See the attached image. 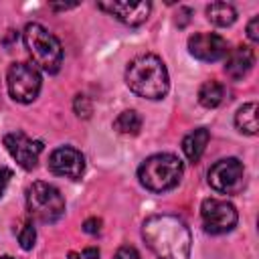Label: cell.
I'll return each mask as SVG.
<instances>
[{
	"label": "cell",
	"instance_id": "1",
	"mask_svg": "<svg viewBox=\"0 0 259 259\" xmlns=\"http://www.w3.org/2000/svg\"><path fill=\"white\" fill-rule=\"evenodd\" d=\"M142 237L158 259H190V229L176 214L148 217L142 225Z\"/></svg>",
	"mask_w": 259,
	"mask_h": 259
},
{
	"label": "cell",
	"instance_id": "2",
	"mask_svg": "<svg viewBox=\"0 0 259 259\" xmlns=\"http://www.w3.org/2000/svg\"><path fill=\"white\" fill-rule=\"evenodd\" d=\"M125 83L136 95L146 99H162L170 87L164 61L150 53L138 55L130 61L125 69Z\"/></svg>",
	"mask_w": 259,
	"mask_h": 259
},
{
	"label": "cell",
	"instance_id": "3",
	"mask_svg": "<svg viewBox=\"0 0 259 259\" xmlns=\"http://www.w3.org/2000/svg\"><path fill=\"white\" fill-rule=\"evenodd\" d=\"M184 166L174 154H154L146 158L138 168L140 184L152 192H166L178 186Z\"/></svg>",
	"mask_w": 259,
	"mask_h": 259
},
{
	"label": "cell",
	"instance_id": "4",
	"mask_svg": "<svg viewBox=\"0 0 259 259\" xmlns=\"http://www.w3.org/2000/svg\"><path fill=\"white\" fill-rule=\"evenodd\" d=\"M22 36H24L28 55L32 57V63L36 67H40L45 73H57L61 69L63 47L53 32H49L38 22H30V24H26Z\"/></svg>",
	"mask_w": 259,
	"mask_h": 259
},
{
	"label": "cell",
	"instance_id": "5",
	"mask_svg": "<svg viewBox=\"0 0 259 259\" xmlns=\"http://www.w3.org/2000/svg\"><path fill=\"white\" fill-rule=\"evenodd\" d=\"M26 208L38 223H57L65 214V198L57 186L49 182H32L26 192Z\"/></svg>",
	"mask_w": 259,
	"mask_h": 259
},
{
	"label": "cell",
	"instance_id": "6",
	"mask_svg": "<svg viewBox=\"0 0 259 259\" xmlns=\"http://www.w3.org/2000/svg\"><path fill=\"white\" fill-rule=\"evenodd\" d=\"M8 93L18 103H32L40 93V73L30 63H12L6 75Z\"/></svg>",
	"mask_w": 259,
	"mask_h": 259
},
{
	"label": "cell",
	"instance_id": "7",
	"mask_svg": "<svg viewBox=\"0 0 259 259\" xmlns=\"http://www.w3.org/2000/svg\"><path fill=\"white\" fill-rule=\"evenodd\" d=\"M200 221L208 235H225L235 229L239 214L237 208L221 198H204L200 204Z\"/></svg>",
	"mask_w": 259,
	"mask_h": 259
},
{
	"label": "cell",
	"instance_id": "8",
	"mask_svg": "<svg viewBox=\"0 0 259 259\" xmlns=\"http://www.w3.org/2000/svg\"><path fill=\"white\" fill-rule=\"evenodd\" d=\"M208 184L221 194H237L245 186V168L237 158H223L208 170Z\"/></svg>",
	"mask_w": 259,
	"mask_h": 259
},
{
	"label": "cell",
	"instance_id": "9",
	"mask_svg": "<svg viewBox=\"0 0 259 259\" xmlns=\"http://www.w3.org/2000/svg\"><path fill=\"white\" fill-rule=\"evenodd\" d=\"M4 146H6L8 154L16 160V164L22 166L24 170H32L38 162L40 152H42V142L32 140L22 132L6 134L4 136Z\"/></svg>",
	"mask_w": 259,
	"mask_h": 259
},
{
	"label": "cell",
	"instance_id": "10",
	"mask_svg": "<svg viewBox=\"0 0 259 259\" xmlns=\"http://www.w3.org/2000/svg\"><path fill=\"white\" fill-rule=\"evenodd\" d=\"M49 170L57 176L77 180L85 172V158L73 146H61L51 152L49 156Z\"/></svg>",
	"mask_w": 259,
	"mask_h": 259
},
{
	"label": "cell",
	"instance_id": "11",
	"mask_svg": "<svg viewBox=\"0 0 259 259\" xmlns=\"http://www.w3.org/2000/svg\"><path fill=\"white\" fill-rule=\"evenodd\" d=\"M188 51L198 61L214 63V61H221L223 57H227L229 45L217 32H194L188 38Z\"/></svg>",
	"mask_w": 259,
	"mask_h": 259
},
{
	"label": "cell",
	"instance_id": "12",
	"mask_svg": "<svg viewBox=\"0 0 259 259\" xmlns=\"http://www.w3.org/2000/svg\"><path fill=\"white\" fill-rule=\"evenodd\" d=\"M97 6L127 26H138L146 22L152 10L150 2H99Z\"/></svg>",
	"mask_w": 259,
	"mask_h": 259
},
{
	"label": "cell",
	"instance_id": "13",
	"mask_svg": "<svg viewBox=\"0 0 259 259\" xmlns=\"http://www.w3.org/2000/svg\"><path fill=\"white\" fill-rule=\"evenodd\" d=\"M253 63H255V53L251 47L247 45H241L233 51L227 53V61H225V71L231 79L239 81L243 79L251 69H253Z\"/></svg>",
	"mask_w": 259,
	"mask_h": 259
},
{
	"label": "cell",
	"instance_id": "14",
	"mask_svg": "<svg viewBox=\"0 0 259 259\" xmlns=\"http://www.w3.org/2000/svg\"><path fill=\"white\" fill-rule=\"evenodd\" d=\"M208 140H210V132L206 127H196L194 132H190L182 140V152H184L186 160L196 164L200 160V156L204 154V148H206Z\"/></svg>",
	"mask_w": 259,
	"mask_h": 259
},
{
	"label": "cell",
	"instance_id": "15",
	"mask_svg": "<svg viewBox=\"0 0 259 259\" xmlns=\"http://www.w3.org/2000/svg\"><path fill=\"white\" fill-rule=\"evenodd\" d=\"M235 125L247 136H257V103H245L235 113Z\"/></svg>",
	"mask_w": 259,
	"mask_h": 259
},
{
	"label": "cell",
	"instance_id": "16",
	"mask_svg": "<svg viewBox=\"0 0 259 259\" xmlns=\"http://www.w3.org/2000/svg\"><path fill=\"white\" fill-rule=\"evenodd\" d=\"M206 18L214 26H231L237 20V10L227 2H212L206 6Z\"/></svg>",
	"mask_w": 259,
	"mask_h": 259
},
{
	"label": "cell",
	"instance_id": "17",
	"mask_svg": "<svg viewBox=\"0 0 259 259\" xmlns=\"http://www.w3.org/2000/svg\"><path fill=\"white\" fill-rule=\"evenodd\" d=\"M225 99V87L223 83L219 81H204L198 89V101L202 107L206 109H212V107H219Z\"/></svg>",
	"mask_w": 259,
	"mask_h": 259
},
{
	"label": "cell",
	"instance_id": "18",
	"mask_svg": "<svg viewBox=\"0 0 259 259\" xmlns=\"http://www.w3.org/2000/svg\"><path fill=\"white\" fill-rule=\"evenodd\" d=\"M113 130L117 134H123V136H136L142 130V117H140V113L134 111V109L121 111L115 117V121H113Z\"/></svg>",
	"mask_w": 259,
	"mask_h": 259
},
{
	"label": "cell",
	"instance_id": "19",
	"mask_svg": "<svg viewBox=\"0 0 259 259\" xmlns=\"http://www.w3.org/2000/svg\"><path fill=\"white\" fill-rule=\"evenodd\" d=\"M34 241H36V231H34L32 223H26V225L20 229V233H18V243H20V247H22L24 251H28V249L34 247Z\"/></svg>",
	"mask_w": 259,
	"mask_h": 259
},
{
	"label": "cell",
	"instance_id": "20",
	"mask_svg": "<svg viewBox=\"0 0 259 259\" xmlns=\"http://www.w3.org/2000/svg\"><path fill=\"white\" fill-rule=\"evenodd\" d=\"M73 109H75V113L79 115V117H89L91 115V111H93V105H91V101H89V97L87 95H75V99H73Z\"/></svg>",
	"mask_w": 259,
	"mask_h": 259
},
{
	"label": "cell",
	"instance_id": "21",
	"mask_svg": "<svg viewBox=\"0 0 259 259\" xmlns=\"http://www.w3.org/2000/svg\"><path fill=\"white\" fill-rule=\"evenodd\" d=\"M113 259H142V257H140V253L136 251V247H132V245H123V247H119V249L115 251Z\"/></svg>",
	"mask_w": 259,
	"mask_h": 259
},
{
	"label": "cell",
	"instance_id": "22",
	"mask_svg": "<svg viewBox=\"0 0 259 259\" xmlns=\"http://www.w3.org/2000/svg\"><path fill=\"white\" fill-rule=\"evenodd\" d=\"M83 231H85L87 235H97V233L101 231V219H97V217L87 219V221L83 223Z\"/></svg>",
	"mask_w": 259,
	"mask_h": 259
},
{
	"label": "cell",
	"instance_id": "23",
	"mask_svg": "<svg viewBox=\"0 0 259 259\" xmlns=\"http://www.w3.org/2000/svg\"><path fill=\"white\" fill-rule=\"evenodd\" d=\"M247 36H249L253 42L259 40V18H257V16H253V18L249 20V24H247Z\"/></svg>",
	"mask_w": 259,
	"mask_h": 259
},
{
	"label": "cell",
	"instance_id": "24",
	"mask_svg": "<svg viewBox=\"0 0 259 259\" xmlns=\"http://www.w3.org/2000/svg\"><path fill=\"white\" fill-rule=\"evenodd\" d=\"M10 178H12V172H10L8 168H0V196L4 194V190H6L8 182H10Z\"/></svg>",
	"mask_w": 259,
	"mask_h": 259
},
{
	"label": "cell",
	"instance_id": "25",
	"mask_svg": "<svg viewBox=\"0 0 259 259\" xmlns=\"http://www.w3.org/2000/svg\"><path fill=\"white\" fill-rule=\"evenodd\" d=\"M178 14H180V16L176 18V24H178V26H186L188 20H190V16H192V10H190V8H180Z\"/></svg>",
	"mask_w": 259,
	"mask_h": 259
},
{
	"label": "cell",
	"instance_id": "26",
	"mask_svg": "<svg viewBox=\"0 0 259 259\" xmlns=\"http://www.w3.org/2000/svg\"><path fill=\"white\" fill-rule=\"evenodd\" d=\"M83 257L85 259H99V249L97 247H85L83 249Z\"/></svg>",
	"mask_w": 259,
	"mask_h": 259
},
{
	"label": "cell",
	"instance_id": "27",
	"mask_svg": "<svg viewBox=\"0 0 259 259\" xmlns=\"http://www.w3.org/2000/svg\"><path fill=\"white\" fill-rule=\"evenodd\" d=\"M77 4H51L53 10H69V8H75Z\"/></svg>",
	"mask_w": 259,
	"mask_h": 259
},
{
	"label": "cell",
	"instance_id": "28",
	"mask_svg": "<svg viewBox=\"0 0 259 259\" xmlns=\"http://www.w3.org/2000/svg\"><path fill=\"white\" fill-rule=\"evenodd\" d=\"M0 259H14V257H8V255H6V257H0Z\"/></svg>",
	"mask_w": 259,
	"mask_h": 259
}]
</instances>
